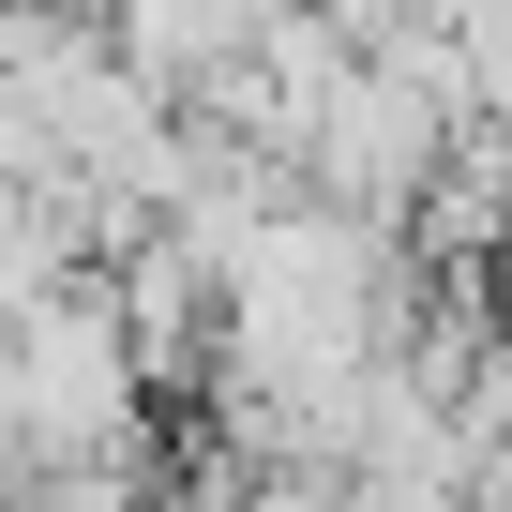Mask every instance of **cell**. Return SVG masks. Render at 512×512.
Masks as SVG:
<instances>
[{"label": "cell", "instance_id": "cell-3", "mask_svg": "<svg viewBox=\"0 0 512 512\" xmlns=\"http://www.w3.org/2000/svg\"><path fill=\"white\" fill-rule=\"evenodd\" d=\"M61 16H106V0H61Z\"/></svg>", "mask_w": 512, "mask_h": 512}, {"label": "cell", "instance_id": "cell-2", "mask_svg": "<svg viewBox=\"0 0 512 512\" xmlns=\"http://www.w3.org/2000/svg\"><path fill=\"white\" fill-rule=\"evenodd\" d=\"M452 166V91L407 61V46H362L347 61V91L317 106V136H302V181L317 196H347V211H422V181Z\"/></svg>", "mask_w": 512, "mask_h": 512}, {"label": "cell", "instance_id": "cell-1", "mask_svg": "<svg viewBox=\"0 0 512 512\" xmlns=\"http://www.w3.org/2000/svg\"><path fill=\"white\" fill-rule=\"evenodd\" d=\"M0 422H16V467H61V452H136L151 422V362L106 302V272L16 302V362H0Z\"/></svg>", "mask_w": 512, "mask_h": 512}]
</instances>
